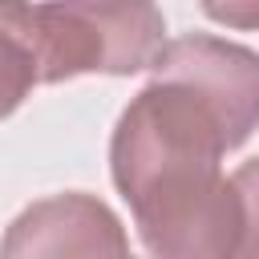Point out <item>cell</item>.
<instances>
[{
	"label": "cell",
	"mask_w": 259,
	"mask_h": 259,
	"mask_svg": "<svg viewBox=\"0 0 259 259\" xmlns=\"http://www.w3.org/2000/svg\"><path fill=\"white\" fill-rule=\"evenodd\" d=\"M227 134L174 81H150L117 117L109 174L154 259H235L239 194L223 174Z\"/></svg>",
	"instance_id": "cell-1"
},
{
	"label": "cell",
	"mask_w": 259,
	"mask_h": 259,
	"mask_svg": "<svg viewBox=\"0 0 259 259\" xmlns=\"http://www.w3.org/2000/svg\"><path fill=\"white\" fill-rule=\"evenodd\" d=\"M32 85H40V77H36L28 49L0 24V117L16 113V105L28 97Z\"/></svg>",
	"instance_id": "cell-5"
},
{
	"label": "cell",
	"mask_w": 259,
	"mask_h": 259,
	"mask_svg": "<svg viewBox=\"0 0 259 259\" xmlns=\"http://www.w3.org/2000/svg\"><path fill=\"white\" fill-rule=\"evenodd\" d=\"M121 259H134V255H121Z\"/></svg>",
	"instance_id": "cell-8"
},
{
	"label": "cell",
	"mask_w": 259,
	"mask_h": 259,
	"mask_svg": "<svg viewBox=\"0 0 259 259\" xmlns=\"http://www.w3.org/2000/svg\"><path fill=\"white\" fill-rule=\"evenodd\" d=\"M130 255V239L121 219L85 190L49 194L24 206L4 239L0 259H121Z\"/></svg>",
	"instance_id": "cell-4"
},
{
	"label": "cell",
	"mask_w": 259,
	"mask_h": 259,
	"mask_svg": "<svg viewBox=\"0 0 259 259\" xmlns=\"http://www.w3.org/2000/svg\"><path fill=\"white\" fill-rule=\"evenodd\" d=\"M150 81H174L190 89L214 113L231 150L259 130V53L239 40L210 32L174 36L150 65Z\"/></svg>",
	"instance_id": "cell-3"
},
{
	"label": "cell",
	"mask_w": 259,
	"mask_h": 259,
	"mask_svg": "<svg viewBox=\"0 0 259 259\" xmlns=\"http://www.w3.org/2000/svg\"><path fill=\"white\" fill-rule=\"evenodd\" d=\"M231 186L239 194V255L235 259H259V158L243 162L231 174Z\"/></svg>",
	"instance_id": "cell-6"
},
{
	"label": "cell",
	"mask_w": 259,
	"mask_h": 259,
	"mask_svg": "<svg viewBox=\"0 0 259 259\" xmlns=\"http://www.w3.org/2000/svg\"><path fill=\"white\" fill-rule=\"evenodd\" d=\"M202 12L210 20H223V24H235V28H259V0H251V4H206Z\"/></svg>",
	"instance_id": "cell-7"
},
{
	"label": "cell",
	"mask_w": 259,
	"mask_h": 259,
	"mask_svg": "<svg viewBox=\"0 0 259 259\" xmlns=\"http://www.w3.org/2000/svg\"><path fill=\"white\" fill-rule=\"evenodd\" d=\"M0 24L28 49L40 85L85 73L130 77L166 49V20L154 4H4Z\"/></svg>",
	"instance_id": "cell-2"
}]
</instances>
